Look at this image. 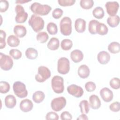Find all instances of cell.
<instances>
[{"instance_id":"603a6c76","label":"cell","mask_w":120,"mask_h":120,"mask_svg":"<svg viewBox=\"0 0 120 120\" xmlns=\"http://www.w3.org/2000/svg\"><path fill=\"white\" fill-rule=\"evenodd\" d=\"M120 22V17L115 15L112 16H110L107 19V23L109 26L112 28L117 27Z\"/></svg>"},{"instance_id":"60d3db41","label":"cell","mask_w":120,"mask_h":120,"mask_svg":"<svg viewBox=\"0 0 120 120\" xmlns=\"http://www.w3.org/2000/svg\"><path fill=\"white\" fill-rule=\"evenodd\" d=\"M63 10L60 8H56L54 9L52 12V16L55 19H59L63 15Z\"/></svg>"},{"instance_id":"cb8c5ba5","label":"cell","mask_w":120,"mask_h":120,"mask_svg":"<svg viewBox=\"0 0 120 120\" xmlns=\"http://www.w3.org/2000/svg\"><path fill=\"white\" fill-rule=\"evenodd\" d=\"M45 98L44 93L42 91H37L35 92L32 95V99L36 103H40L42 102Z\"/></svg>"},{"instance_id":"d4e9b609","label":"cell","mask_w":120,"mask_h":120,"mask_svg":"<svg viewBox=\"0 0 120 120\" xmlns=\"http://www.w3.org/2000/svg\"><path fill=\"white\" fill-rule=\"evenodd\" d=\"M7 43L9 46L17 47L20 44V40L15 35H10L7 39Z\"/></svg>"},{"instance_id":"836d02e7","label":"cell","mask_w":120,"mask_h":120,"mask_svg":"<svg viewBox=\"0 0 120 120\" xmlns=\"http://www.w3.org/2000/svg\"><path fill=\"white\" fill-rule=\"evenodd\" d=\"M48 38V34L45 31L39 32L37 35V40L40 43H45L47 41Z\"/></svg>"},{"instance_id":"d590c367","label":"cell","mask_w":120,"mask_h":120,"mask_svg":"<svg viewBox=\"0 0 120 120\" xmlns=\"http://www.w3.org/2000/svg\"><path fill=\"white\" fill-rule=\"evenodd\" d=\"M10 90L9 84L5 81L0 82V92L1 93H6Z\"/></svg>"},{"instance_id":"5b68a950","label":"cell","mask_w":120,"mask_h":120,"mask_svg":"<svg viewBox=\"0 0 120 120\" xmlns=\"http://www.w3.org/2000/svg\"><path fill=\"white\" fill-rule=\"evenodd\" d=\"M13 91L15 95L20 98H24L28 95V91L25 85L20 81L15 82L13 85Z\"/></svg>"},{"instance_id":"f35d334b","label":"cell","mask_w":120,"mask_h":120,"mask_svg":"<svg viewBox=\"0 0 120 120\" xmlns=\"http://www.w3.org/2000/svg\"><path fill=\"white\" fill-rule=\"evenodd\" d=\"M6 36V32L3 30H0V48L3 49L6 46L5 38Z\"/></svg>"},{"instance_id":"1f68e13d","label":"cell","mask_w":120,"mask_h":120,"mask_svg":"<svg viewBox=\"0 0 120 120\" xmlns=\"http://www.w3.org/2000/svg\"><path fill=\"white\" fill-rule=\"evenodd\" d=\"M81 112L82 113L87 114L90 110L89 104L88 102L86 100H83L80 102L79 104Z\"/></svg>"},{"instance_id":"4316f807","label":"cell","mask_w":120,"mask_h":120,"mask_svg":"<svg viewBox=\"0 0 120 120\" xmlns=\"http://www.w3.org/2000/svg\"><path fill=\"white\" fill-rule=\"evenodd\" d=\"M108 51L114 54L119 53L120 51V45L117 42H111L108 46Z\"/></svg>"},{"instance_id":"ac0fdd59","label":"cell","mask_w":120,"mask_h":120,"mask_svg":"<svg viewBox=\"0 0 120 120\" xmlns=\"http://www.w3.org/2000/svg\"><path fill=\"white\" fill-rule=\"evenodd\" d=\"M70 58L75 63H78L81 61L83 58V54L79 50H74L70 53Z\"/></svg>"},{"instance_id":"7c38bea8","label":"cell","mask_w":120,"mask_h":120,"mask_svg":"<svg viewBox=\"0 0 120 120\" xmlns=\"http://www.w3.org/2000/svg\"><path fill=\"white\" fill-rule=\"evenodd\" d=\"M67 91L69 94L75 98H80L83 94L82 88L75 84H71L67 88Z\"/></svg>"},{"instance_id":"e575fe53","label":"cell","mask_w":120,"mask_h":120,"mask_svg":"<svg viewBox=\"0 0 120 120\" xmlns=\"http://www.w3.org/2000/svg\"><path fill=\"white\" fill-rule=\"evenodd\" d=\"M80 4L82 8L89 9L93 7L94 1L92 0H81Z\"/></svg>"},{"instance_id":"f1b7e54d","label":"cell","mask_w":120,"mask_h":120,"mask_svg":"<svg viewBox=\"0 0 120 120\" xmlns=\"http://www.w3.org/2000/svg\"><path fill=\"white\" fill-rule=\"evenodd\" d=\"M73 46L72 41L69 39H64L60 43V46L62 50L65 51L69 50Z\"/></svg>"},{"instance_id":"9c48e42d","label":"cell","mask_w":120,"mask_h":120,"mask_svg":"<svg viewBox=\"0 0 120 120\" xmlns=\"http://www.w3.org/2000/svg\"><path fill=\"white\" fill-rule=\"evenodd\" d=\"M15 11L16 14L15 17V22L18 23L25 22L28 17V15L25 12L23 7L20 5H17L15 8Z\"/></svg>"},{"instance_id":"7a4b0ae2","label":"cell","mask_w":120,"mask_h":120,"mask_svg":"<svg viewBox=\"0 0 120 120\" xmlns=\"http://www.w3.org/2000/svg\"><path fill=\"white\" fill-rule=\"evenodd\" d=\"M28 23L29 25L31 26L33 30L36 32L40 31L44 27L45 22L43 19L35 14L32 15L29 20Z\"/></svg>"},{"instance_id":"2e32d148","label":"cell","mask_w":120,"mask_h":120,"mask_svg":"<svg viewBox=\"0 0 120 120\" xmlns=\"http://www.w3.org/2000/svg\"><path fill=\"white\" fill-rule=\"evenodd\" d=\"M90 106L93 109H98L101 106V101L98 97L96 95H92L89 98Z\"/></svg>"},{"instance_id":"d6a6232c","label":"cell","mask_w":120,"mask_h":120,"mask_svg":"<svg viewBox=\"0 0 120 120\" xmlns=\"http://www.w3.org/2000/svg\"><path fill=\"white\" fill-rule=\"evenodd\" d=\"M47 30L50 35H55L58 32V28L57 25L52 22L48 23L46 27Z\"/></svg>"},{"instance_id":"c3c4849f","label":"cell","mask_w":120,"mask_h":120,"mask_svg":"<svg viewBox=\"0 0 120 120\" xmlns=\"http://www.w3.org/2000/svg\"><path fill=\"white\" fill-rule=\"evenodd\" d=\"M31 0H16L15 1V2L17 4H23V3H26V2H28L29 1H30Z\"/></svg>"},{"instance_id":"ee69618b","label":"cell","mask_w":120,"mask_h":120,"mask_svg":"<svg viewBox=\"0 0 120 120\" xmlns=\"http://www.w3.org/2000/svg\"><path fill=\"white\" fill-rule=\"evenodd\" d=\"M45 119L47 120H59V116L58 114L55 112H50L46 114L45 116Z\"/></svg>"},{"instance_id":"7dc6e473","label":"cell","mask_w":120,"mask_h":120,"mask_svg":"<svg viewBox=\"0 0 120 120\" xmlns=\"http://www.w3.org/2000/svg\"><path fill=\"white\" fill-rule=\"evenodd\" d=\"M77 120H88V118L87 117V116L84 113H82L81 115H80V116L79 117H78L77 118Z\"/></svg>"},{"instance_id":"ba28073f","label":"cell","mask_w":120,"mask_h":120,"mask_svg":"<svg viewBox=\"0 0 120 120\" xmlns=\"http://www.w3.org/2000/svg\"><path fill=\"white\" fill-rule=\"evenodd\" d=\"M13 66V61L10 56L0 53V67L5 71H8L12 68Z\"/></svg>"},{"instance_id":"44dd1931","label":"cell","mask_w":120,"mask_h":120,"mask_svg":"<svg viewBox=\"0 0 120 120\" xmlns=\"http://www.w3.org/2000/svg\"><path fill=\"white\" fill-rule=\"evenodd\" d=\"M16 104V99L15 97L12 95H8L5 98V104L8 108H14Z\"/></svg>"},{"instance_id":"74e56055","label":"cell","mask_w":120,"mask_h":120,"mask_svg":"<svg viewBox=\"0 0 120 120\" xmlns=\"http://www.w3.org/2000/svg\"><path fill=\"white\" fill-rule=\"evenodd\" d=\"M9 53L10 56H11L13 59L15 60H18L20 59L22 55V52L20 50L15 49L10 50Z\"/></svg>"},{"instance_id":"4fadbf2b","label":"cell","mask_w":120,"mask_h":120,"mask_svg":"<svg viewBox=\"0 0 120 120\" xmlns=\"http://www.w3.org/2000/svg\"><path fill=\"white\" fill-rule=\"evenodd\" d=\"M100 95L102 99L105 102H109L111 101L113 98L112 91L107 87L103 88L100 90Z\"/></svg>"},{"instance_id":"e0dca14e","label":"cell","mask_w":120,"mask_h":120,"mask_svg":"<svg viewBox=\"0 0 120 120\" xmlns=\"http://www.w3.org/2000/svg\"><path fill=\"white\" fill-rule=\"evenodd\" d=\"M86 21L82 18H78L75 21V28L76 31L79 33H82L85 30Z\"/></svg>"},{"instance_id":"30bf717a","label":"cell","mask_w":120,"mask_h":120,"mask_svg":"<svg viewBox=\"0 0 120 120\" xmlns=\"http://www.w3.org/2000/svg\"><path fill=\"white\" fill-rule=\"evenodd\" d=\"M66 105V99L63 97H60L53 99L51 103V106L55 112L61 111Z\"/></svg>"},{"instance_id":"ab89813d","label":"cell","mask_w":120,"mask_h":120,"mask_svg":"<svg viewBox=\"0 0 120 120\" xmlns=\"http://www.w3.org/2000/svg\"><path fill=\"white\" fill-rule=\"evenodd\" d=\"M85 88L88 92H92L94 91L96 88V84L93 82H88L85 84Z\"/></svg>"},{"instance_id":"8992f818","label":"cell","mask_w":120,"mask_h":120,"mask_svg":"<svg viewBox=\"0 0 120 120\" xmlns=\"http://www.w3.org/2000/svg\"><path fill=\"white\" fill-rule=\"evenodd\" d=\"M51 71L46 67L41 66L38 68V73L35 75L36 80L39 82H43L50 77Z\"/></svg>"},{"instance_id":"83f0119b","label":"cell","mask_w":120,"mask_h":120,"mask_svg":"<svg viewBox=\"0 0 120 120\" xmlns=\"http://www.w3.org/2000/svg\"><path fill=\"white\" fill-rule=\"evenodd\" d=\"M99 22L96 20H92L89 23L88 30L91 34H96L97 26Z\"/></svg>"},{"instance_id":"6da1fadb","label":"cell","mask_w":120,"mask_h":120,"mask_svg":"<svg viewBox=\"0 0 120 120\" xmlns=\"http://www.w3.org/2000/svg\"><path fill=\"white\" fill-rule=\"evenodd\" d=\"M30 9L35 15L44 16L49 14L52 8L48 5L41 4L40 3L35 2L31 5Z\"/></svg>"},{"instance_id":"7402d4cb","label":"cell","mask_w":120,"mask_h":120,"mask_svg":"<svg viewBox=\"0 0 120 120\" xmlns=\"http://www.w3.org/2000/svg\"><path fill=\"white\" fill-rule=\"evenodd\" d=\"M47 47L51 50H56L60 46V42L58 38H52L50 39L47 45Z\"/></svg>"},{"instance_id":"4dcf8cb0","label":"cell","mask_w":120,"mask_h":120,"mask_svg":"<svg viewBox=\"0 0 120 120\" xmlns=\"http://www.w3.org/2000/svg\"><path fill=\"white\" fill-rule=\"evenodd\" d=\"M108 31L107 27L103 23L99 22L97 29V33L100 35H105L107 34Z\"/></svg>"},{"instance_id":"b9f144b4","label":"cell","mask_w":120,"mask_h":120,"mask_svg":"<svg viewBox=\"0 0 120 120\" xmlns=\"http://www.w3.org/2000/svg\"><path fill=\"white\" fill-rule=\"evenodd\" d=\"M58 2L61 6H70L73 5L75 2V0H58Z\"/></svg>"},{"instance_id":"5bb4252c","label":"cell","mask_w":120,"mask_h":120,"mask_svg":"<svg viewBox=\"0 0 120 120\" xmlns=\"http://www.w3.org/2000/svg\"><path fill=\"white\" fill-rule=\"evenodd\" d=\"M33 107V103L29 99H25L21 101L20 104V109L23 112L30 111Z\"/></svg>"},{"instance_id":"7bdbcfd3","label":"cell","mask_w":120,"mask_h":120,"mask_svg":"<svg viewBox=\"0 0 120 120\" xmlns=\"http://www.w3.org/2000/svg\"><path fill=\"white\" fill-rule=\"evenodd\" d=\"M9 7V3L7 0H1L0 1V12H6Z\"/></svg>"},{"instance_id":"f6af8a7d","label":"cell","mask_w":120,"mask_h":120,"mask_svg":"<svg viewBox=\"0 0 120 120\" xmlns=\"http://www.w3.org/2000/svg\"><path fill=\"white\" fill-rule=\"evenodd\" d=\"M110 109L114 112H117L120 110V104L119 102H115L112 103L109 106Z\"/></svg>"},{"instance_id":"d6986e66","label":"cell","mask_w":120,"mask_h":120,"mask_svg":"<svg viewBox=\"0 0 120 120\" xmlns=\"http://www.w3.org/2000/svg\"><path fill=\"white\" fill-rule=\"evenodd\" d=\"M90 73V70L89 67L86 65H81L78 69V74L82 78H87Z\"/></svg>"},{"instance_id":"bcb514c9","label":"cell","mask_w":120,"mask_h":120,"mask_svg":"<svg viewBox=\"0 0 120 120\" xmlns=\"http://www.w3.org/2000/svg\"><path fill=\"white\" fill-rule=\"evenodd\" d=\"M60 119L62 120H70L72 119V116L68 112L64 111L61 113Z\"/></svg>"},{"instance_id":"277c9868","label":"cell","mask_w":120,"mask_h":120,"mask_svg":"<svg viewBox=\"0 0 120 120\" xmlns=\"http://www.w3.org/2000/svg\"><path fill=\"white\" fill-rule=\"evenodd\" d=\"M52 88L56 93H61L64 90L63 78L58 75L54 76L51 80Z\"/></svg>"},{"instance_id":"484cf974","label":"cell","mask_w":120,"mask_h":120,"mask_svg":"<svg viewBox=\"0 0 120 120\" xmlns=\"http://www.w3.org/2000/svg\"><path fill=\"white\" fill-rule=\"evenodd\" d=\"M26 57L30 60H34L38 56V52L36 49L34 48L30 47L26 49L25 51Z\"/></svg>"},{"instance_id":"ffe728a7","label":"cell","mask_w":120,"mask_h":120,"mask_svg":"<svg viewBox=\"0 0 120 120\" xmlns=\"http://www.w3.org/2000/svg\"><path fill=\"white\" fill-rule=\"evenodd\" d=\"M14 32L16 37L22 38L26 35L27 30L24 26L22 25H17L14 28Z\"/></svg>"},{"instance_id":"3957f363","label":"cell","mask_w":120,"mask_h":120,"mask_svg":"<svg viewBox=\"0 0 120 120\" xmlns=\"http://www.w3.org/2000/svg\"><path fill=\"white\" fill-rule=\"evenodd\" d=\"M72 21L70 17L65 16L60 22V27L61 34L64 36H69L72 32Z\"/></svg>"},{"instance_id":"8d00e7d4","label":"cell","mask_w":120,"mask_h":120,"mask_svg":"<svg viewBox=\"0 0 120 120\" xmlns=\"http://www.w3.org/2000/svg\"><path fill=\"white\" fill-rule=\"evenodd\" d=\"M110 85L113 89L117 90L120 88V80L119 78L114 77L110 81Z\"/></svg>"},{"instance_id":"52a82bcc","label":"cell","mask_w":120,"mask_h":120,"mask_svg":"<svg viewBox=\"0 0 120 120\" xmlns=\"http://www.w3.org/2000/svg\"><path fill=\"white\" fill-rule=\"evenodd\" d=\"M70 70V62L69 60L66 57H61L58 60L57 70L60 74H68Z\"/></svg>"},{"instance_id":"8fae6325","label":"cell","mask_w":120,"mask_h":120,"mask_svg":"<svg viewBox=\"0 0 120 120\" xmlns=\"http://www.w3.org/2000/svg\"><path fill=\"white\" fill-rule=\"evenodd\" d=\"M105 7L107 14L110 16H112L115 15L117 13L119 4L117 1H107L105 5Z\"/></svg>"},{"instance_id":"9a60e30c","label":"cell","mask_w":120,"mask_h":120,"mask_svg":"<svg viewBox=\"0 0 120 120\" xmlns=\"http://www.w3.org/2000/svg\"><path fill=\"white\" fill-rule=\"evenodd\" d=\"M97 59L98 62L101 64H107L110 60V55L106 51H103L100 52L97 56Z\"/></svg>"},{"instance_id":"f546056e","label":"cell","mask_w":120,"mask_h":120,"mask_svg":"<svg viewBox=\"0 0 120 120\" xmlns=\"http://www.w3.org/2000/svg\"><path fill=\"white\" fill-rule=\"evenodd\" d=\"M92 14L95 18L97 19H101L104 16L105 12L102 8L97 7L93 9Z\"/></svg>"}]
</instances>
